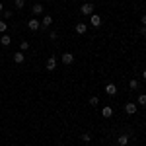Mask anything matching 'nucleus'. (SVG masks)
<instances>
[{
  "label": "nucleus",
  "instance_id": "nucleus-1",
  "mask_svg": "<svg viewBox=\"0 0 146 146\" xmlns=\"http://www.w3.org/2000/svg\"><path fill=\"white\" fill-rule=\"evenodd\" d=\"M80 14H84V16H92V14H94V4H92V2H86V4H82V8H80Z\"/></svg>",
  "mask_w": 146,
  "mask_h": 146
},
{
  "label": "nucleus",
  "instance_id": "nucleus-2",
  "mask_svg": "<svg viewBox=\"0 0 146 146\" xmlns=\"http://www.w3.org/2000/svg\"><path fill=\"white\" fill-rule=\"evenodd\" d=\"M90 23H92V27H100V25H101V16L92 14V16H90Z\"/></svg>",
  "mask_w": 146,
  "mask_h": 146
},
{
  "label": "nucleus",
  "instance_id": "nucleus-3",
  "mask_svg": "<svg viewBox=\"0 0 146 146\" xmlns=\"http://www.w3.org/2000/svg\"><path fill=\"white\" fill-rule=\"evenodd\" d=\"M136 109H138L136 103H125V113H127V115H135Z\"/></svg>",
  "mask_w": 146,
  "mask_h": 146
},
{
  "label": "nucleus",
  "instance_id": "nucleus-4",
  "mask_svg": "<svg viewBox=\"0 0 146 146\" xmlns=\"http://www.w3.org/2000/svg\"><path fill=\"white\" fill-rule=\"evenodd\" d=\"M31 12H33V16H41L43 12H45V8H43V4H33V8H31Z\"/></svg>",
  "mask_w": 146,
  "mask_h": 146
},
{
  "label": "nucleus",
  "instance_id": "nucleus-5",
  "mask_svg": "<svg viewBox=\"0 0 146 146\" xmlns=\"http://www.w3.org/2000/svg\"><path fill=\"white\" fill-rule=\"evenodd\" d=\"M55 68H56V58H55V56H49V58H47V70L53 72Z\"/></svg>",
  "mask_w": 146,
  "mask_h": 146
},
{
  "label": "nucleus",
  "instance_id": "nucleus-6",
  "mask_svg": "<svg viewBox=\"0 0 146 146\" xmlns=\"http://www.w3.org/2000/svg\"><path fill=\"white\" fill-rule=\"evenodd\" d=\"M101 115H103L105 119H109V117H113V107H111V105H105V107L101 109Z\"/></svg>",
  "mask_w": 146,
  "mask_h": 146
},
{
  "label": "nucleus",
  "instance_id": "nucleus-7",
  "mask_svg": "<svg viewBox=\"0 0 146 146\" xmlns=\"http://www.w3.org/2000/svg\"><path fill=\"white\" fill-rule=\"evenodd\" d=\"M27 27H29V29H31V31H37V29H39V27H41V23L37 22V20H35V18H31V20H29V23H27Z\"/></svg>",
  "mask_w": 146,
  "mask_h": 146
},
{
  "label": "nucleus",
  "instance_id": "nucleus-8",
  "mask_svg": "<svg viewBox=\"0 0 146 146\" xmlns=\"http://www.w3.org/2000/svg\"><path fill=\"white\" fill-rule=\"evenodd\" d=\"M62 62L64 64H72L74 62V55L72 53H62Z\"/></svg>",
  "mask_w": 146,
  "mask_h": 146
},
{
  "label": "nucleus",
  "instance_id": "nucleus-9",
  "mask_svg": "<svg viewBox=\"0 0 146 146\" xmlns=\"http://www.w3.org/2000/svg\"><path fill=\"white\" fill-rule=\"evenodd\" d=\"M105 94H107V96H115V94H117V86L109 82V84L105 86Z\"/></svg>",
  "mask_w": 146,
  "mask_h": 146
},
{
  "label": "nucleus",
  "instance_id": "nucleus-10",
  "mask_svg": "<svg viewBox=\"0 0 146 146\" xmlns=\"http://www.w3.org/2000/svg\"><path fill=\"white\" fill-rule=\"evenodd\" d=\"M74 29H76V33H80V35H82V33H86V31H88V25L80 22V23H76V27H74Z\"/></svg>",
  "mask_w": 146,
  "mask_h": 146
},
{
  "label": "nucleus",
  "instance_id": "nucleus-11",
  "mask_svg": "<svg viewBox=\"0 0 146 146\" xmlns=\"http://www.w3.org/2000/svg\"><path fill=\"white\" fill-rule=\"evenodd\" d=\"M12 43V39H10V35H6V33H2V37H0V45L2 47H8Z\"/></svg>",
  "mask_w": 146,
  "mask_h": 146
},
{
  "label": "nucleus",
  "instance_id": "nucleus-12",
  "mask_svg": "<svg viewBox=\"0 0 146 146\" xmlns=\"http://www.w3.org/2000/svg\"><path fill=\"white\" fill-rule=\"evenodd\" d=\"M129 140H131V138H129V135H121L119 138H117L119 146H127V144H129Z\"/></svg>",
  "mask_w": 146,
  "mask_h": 146
},
{
  "label": "nucleus",
  "instance_id": "nucleus-13",
  "mask_svg": "<svg viewBox=\"0 0 146 146\" xmlns=\"http://www.w3.org/2000/svg\"><path fill=\"white\" fill-rule=\"evenodd\" d=\"M14 60H16V64H22L23 60H25V56H23V53H22V51L14 55Z\"/></svg>",
  "mask_w": 146,
  "mask_h": 146
},
{
  "label": "nucleus",
  "instance_id": "nucleus-14",
  "mask_svg": "<svg viewBox=\"0 0 146 146\" xmlns=\"http://www.w3.org/2000/svg\"><path fill=\"white\" fill-rule=\"evenodd\" d=\"M51 23H53V18H51V16H49V14H47L45 18H43V22H41V25H43V27H49V25H51Z\"/></svg>",
  "mask_w": 146,
  "mask_h": 146
},
{
  "label": "nucleus",
  "instance_id": "nucleus-15",
  "mask_svg": "<svg viewBox=\"0 0 146 146\" xmlns=\"http://www.w3.org/2000/svg\"><path fill=\"white\" fill-rule=\"evenodd\" d=\"M138 105H142V107L146 105V94H140L138 96Z\"/></svg>",
  "mask_w": 146,
  "mask_h": 146
},
{
  "label": "nucleus",
  "instance_id": "nucleus-16",
  "mask_svg": "<svg viewBox=\"0 0 146 146\" xmlns=\"http://www.w3.org/2000/svg\"><path fill=\"white\" fill-rule=\"evenodd\" d=\"M129 88L131 90H138V80H131L129 82Z\"/></svg>",
  "mask_w": 146,
  "mask_h": 146
},
{
  "label": "nucleus",
  "instance_id": "nucleus-17",
  "mask_svg": "<svg viewBox=\"0 0 146 146\" xmlns=\"http://www.w3.org/2000/svg\"><path fill=\"white\" fill-rule=\"evenodd\" d=\"M27 49H29V43H27V41H22V43H20V51H27Z\"/></svg>",
  "mask_w": 146,
  "mask_h": 146
},
{
  "label": "nucleus",
  "instance_id": "nucleus-18",
  "mask_svg": "<svg viewBox=\"0 0 146 146\" xmlns=\"http://www.w3.org/2000/svg\"><path fill=\"white\" fill-rule=\"evenodd\" d=\"M98 103H100V98H98V96H92L90 98V105H98Z\"/></svg>",
  "mask_w": 146,
  "mask_h": 146
},
{
  "label": "nucleus",
  "instance_id": "nucleus-19",
  "mask_svg": "<svg viewBox=\"0 0 146 146\" xmlns=\"http://www.w3.org/2000/svg\"><path fill=\"white\" fill-rule=\"evenodd\" d=\"M23 6H25V0H16V8L18 10H22Z\"/></svg>",
  "mask_w": 146,
  "mask_h": 146
},
{
  "label": "nucleus",
  "instance_id": "nucleus-20",
  "mask_svg": "<svg viewBox=\"0 0 146 146\" xmlns=\"http://www.w3.org/2000/svg\"><path fill=\"white\" fill-rule=\"evenodd\" d=\"M82 140H84V142L88 144V142H90V140H92V136L88 135V133H84V135H82Z\"/></svg>",
  "mask_w": 146,
  "mask_h": 146
},
{
  "label": "nucleus",
  "instance_id": "nucleus-21",
  "mask_svg": "<svg viewBox=\"0 0 146 146\" xmlns=\"http://www.w3.org/2000/svg\"><path fill=\"white\" fill-rule=\"evenodd\" d=\"M8 29V25H6V22H0V33H4Z\"/></svg>",
  "mask_w": 146,
  "mask_h": 146
},
{
  "label": "nucleus",
  "instance_id": "nucleus-22",
  "mask_svg": "<svg viewBox=\"0 0 146 146\" xmlns=\"http://www.w3.org/2000/svg\"><path fill=\"white\" fill-rule=\"evenodd\" d=\"M138 33H140V35H144V37H146V25H142V27H138Z\"/></svg>",
  "mask_w": 146,
  "mask_h": 146
},
{
  "label": "nucleus",
  "instance_id": "nucleus-23",
  "mask_svg": "<svg viewBox=\"0 0 146 146\" xmlns=\"http://www.w3.org/2000/svg\"><path fill=\"white\" fill-rule=\"evenodd\" d=\"M2 14H4V18H6V20H8V18H12V12H6V10H4Z\"/></svg>",
  "mask_w": 146,
  "mask_h": 146
},
{
  "label": "nucleus",
  "instance_id": "nucleus-24",
  "mask_svg": "<svg viewBox=\"0 0 146 146\" xmlns=\"http://www.w3.org/2000/svg\"><path fill=\"white\" fill-rule=\"evenodd\" d=\"M140 22H142V25H146V14H142V18H140Z\"/></svg>",
  "mask_w": 146,
  "mask_h": 146
},
{
  "label": "nucleus",
  "instance_id": "nucleus-25",
  "mask_svg": "<svg viewBox=\"0 0 146 146\" xmlns=\"http://www.w3.org/2000/svg\"><path fill=\"white\" fill-rule=\"evenodd\" d=\"M142 78L146 80V68H144V70H142Z\"/></svg>",
  "mask_w": 146,
  "mask_h": 146
},
{
  "label": "nucleus",
  "instance_id": "nucleus-26",
  "mask_svg": "<svg viewBox=\"0 0 146 146\" xmlns=\"http://www.w3.org/2000/svg\"><path fill=\"white\" fill-rule=\"evenodd\" d=\"M0 12H4V6H2V0H0Z\"/></svg>",
  "mask_w": 146,
  "mask_h": 146
}]
</instances>
